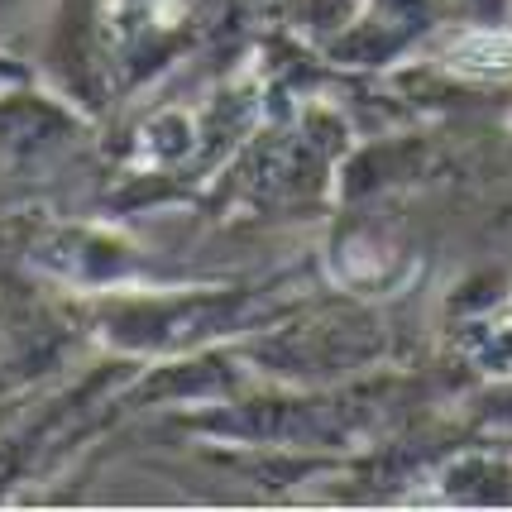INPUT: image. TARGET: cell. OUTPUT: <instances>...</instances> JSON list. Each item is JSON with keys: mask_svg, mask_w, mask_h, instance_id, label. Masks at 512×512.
<instances>
[{"mask_svg": "<svg viewBox=\"0 0 512 512\" xmlns=\"http://www.w3.org/2000/svg\"><path fill=\"white\" fill-rule=\"evenodd\" d=\"M450 67L465 77H512V34L503 29H474L450 48Z\"/></svg>", "mask_w": 512, "mask_h": 512, "instance_id": "6da1fadb", "label": "cell"}]
</instances>
